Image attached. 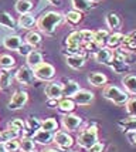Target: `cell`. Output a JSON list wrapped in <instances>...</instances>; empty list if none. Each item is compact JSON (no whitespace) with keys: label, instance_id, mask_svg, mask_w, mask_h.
Listing matches in <instances>:
<instances>
[{"label":"cell","instance_id":"39","mask_svg":"<svg viewBox=\"0 0 136 152\" xmlns=\"http://www.w3.org/2000/svg\"><path fill=\"white\" fill-rule=\"evenodd\" d=\"M111 68L115 71L116 74H126L129 73L130 70V66H126V64H123V63H119V61H115V60L112 58V63H111Z\"/></svg>","mask_w":136,"mask_h":152},{"label":"cell","instance_id":"53","mask_svg":"<svg viewBox=\"0 0 136 152\" xmlns=\"http://www.w3.org/2000/svg\"><path fill=\"white\" fill-rule=\"evenodd\" d=\"M33 152H36V151H33Z\"/></svg>","mask_w":136,"mask_h":152},{"label":"cell","instance_id":"10","mask_svg":"<svg viewBox=\"0 0 136 152\" xmlns=\"http://www.w3.org/2000/svg\"><path fill=\"white\" fill-rule=\"evenodd\" d=\"M14 78L17 80L20 84H23V86H33V81H34L33 70L27 66L19 67L16 74H14Z\"/></svg>","mask_w":136,"mask_h":152},{"label":"cell","instance_id":"11","mask_svg":"<svg viewBox=\"0 0 136 152\" xmlns=\"http://www.w3.org/2000/svg\"><path fill=\"white\" fill-rule=\"evenodd\" d=\"M94 99H95V94L92 91H88V90H82V88H79V91L72 97V101L75 102V105L79 107L89 105L94 102Z\"/></svg>","mask_w":136,"mask_h":152},{"label":"cell","instance_id":"20","mask_svg":"<svg viewBox=\"0 0 136 152\" xmlns=\"http://www.w3.org/2000/svg\"><path fill=\"white\" fill-rule=\"evenodd\" d=\"M122 40H123V34L119 33V31H115V33H109L108 39H106V44L105 46L111 48V50H116L122 46Z\"/></svg>","mask_w":136,"mask_h":152},{"label":"cell","instance_id":"24","mask_svg":"<svg viewBox=\"0 0 136 152\" xmlns=\"http://www.w3.org/2000/svg\"><path fill=\"white\" fill-rule=\"evenodd\" d=\"M71 4H72V10H77L79 13L88 12V10L95 7V3L91 1V0H71Z\"/></svg>","mask_w":136,"mask_h":152},{"label":"cell","instance_id":"27","mask_svg":"<svg viewBox=\"0 0 136 152\" xmlns=\"http://www.w3.org/2000/svg\"><path fill=\"white\" fill-rule=\"evenodd\" d=\"M26 43L28 46H31L34 50L36 48H39L41 46V43H43V37H41V33L40 31H28L26 36Z\"/></svg>","mask_w":136,"mask_h":152},{"label":"cell","instance_id":"35","mask_svg":"<svg viewBox=\"0 0 136 152\" xmlns=\"http://www.w3.org/2000/svg\"><path fill=\"white\" fill-rule=\"evenodd\" d=\"M16 66V60L10 54H1L0 56V70H12Z\"/></svg>","mask_w":136,"mask_h":152},{"label":"cell","instance_id":"8","mask_svg":"<svg viewBox=\"0 0 136 152\" xmlns=\"http://www.w3.org/2000/svg\"><path fill=\"white\" fill-rule=\"evenodd\" d=\"M52 142L58 146V149H61V151H68L74 145V138L67 131H57V132H54Z\"/></svg>","mask_w":136,"mask_h":152},{"label":"cell","instance_id":"5","mask_svg":"<svg viewBox=\"0 0 136 152\" xmlns=\"http://www.w3.org/2000/svg\"><path fill=\"white\" fill-rule=\"evenodd\" d=\"M33 75L39 81H51L55 77V67L50 63H41L33 70Z\"/></svg>","mask_w":136,"mask_h":152},{"label":"cell","instance_id":"17","mask_svg":"<svg viewBox=\"0 0 136 152\" xmlns=\"http://www.w3.org/2000/svg\"><path fill=\"white\" fill-rule=\"evenodd\" d=\"M26 61H27V67H30L31 70H34L41 63H44V57H43V54L40 53L39 50H33L31 53L26 56Z\"/></svg>","mask_w":136,"mask_h":152},{"label":"cell","instance_id":"12","mask_svg":"<svg viewBox=\"0 0 136 152\" xmlns=\"http://www.w3.org/2000/svg\"><path fill=\"white\" fill-rule=\"evenodd\" d=\"M112 58H113V50H111L108 47H101L98 48L97 51L94 53V60L99 63V64H104V66H111L112 63Z\"/></svg>","mask_w":136,"mask_h":152},{"label":"cell","instance_id":"9","mask_svg":"<svg viewBox=\"0 0 136 152\" xmlns=\"http://www.w3.org/2000/svg\"><path fill=\"white\" fill-rule=\"evenodd\" d=\"M113 60L119 61V63H123L126 66H132V64L136 63V53H132V51L123 48V47H119L116 50H113Z\"/></svg>","mask_w":136,"mask_h":152},{"label":"cell","instance_id":"48","mask_svg":"<svg viewBox=\"0 0 136 152\" xmlns=\"http://www.w3.org/2000/svg\"><path fill=\"white\" fill-rule=\"evenodd\" d=\"M41 152H63V151L58 149V148H45V149H43Z\"/></svg>","mask_w":136,"mask_h":152},{"label":"cell","instance_id":"26","mask_svg":"<svg viewBox=\"0 0 136 152\" xmlns=\"http://www.w3.org/2000/svg\"><path fill=\"white\" fill-rule=\"evenodd\" d=\"M75 102L72 101V98H65V97H63V98L58 99V104H57V108H58L61 113L64 114H71L74 110H75Z\"/></svg>","mask_w":136,"mask_h":152},{"label":"cell","instance_id":"37","mask_svg":"<svg viewBox=\"0 0 136 152\" xmlns=\"http://www.w3.org/2000/svg\"><path fill=\"white\" fill-rule=\"evenodd\" d=\"M41 129L48 131V132H57L58 131V122L55 118H45L41 121Z\"/></svg>","mask_w":136,"mask_h":152},{"label":"cell","instance_id":"14","mask_svg":"<svg viewBox=\"0 0 136 152\" xmlns=\"http://www.w3.org/2000/svg\"><path fill=\"white\" fill-rule=\"evenodd\" d=\"M33 141L36 142V144H39V145H50L52 142V138H54V132H48V131H44V129H37L36 132L31 135Z\"/></svg>","mask_w":136,"mask_h":152},{"label":"cell","instance_id":"44","mask_svg":"<svg viewBox=\"0 0 136 152\" xmlns=\"http://www.w3.org/2000/svg\"><path fill=\"white\" fill-rule=\"evenodd\" d=\"M33 50H34V48H33L31 46H28V44H27V43H23V44H21V46L19 47V50H17V53L20 54V56H24V57H26L27 54H30L33 51Z\"/></svg>","mask_w":136,"mask_h":152},{"label":"cell","instance_id":"19","mask_svg":"<svg viewBox=\"0 0 136 152\" xmlns=\"http://www.w3.org/2000/svg\"><path fill=\"white\" fill-rule=\"evenodd\" d=\"M105 23H106V26L109 27L111 30H119L121 26H122L121 16L118 13H115V12H109L105 16Z\"/></svg>","mask_w":136,"mask_h":152},{"label":"cell","instance_id":"15","mask_svg":"<svg viewBox=\"0 0 136 152\" xmlns=\"http://www.w3.org/2000/svg\"><path fill=\"white\" fill-rule=\"evenodd\" d=\"M65 63L72 70H81L85 66V57L78 56V54H67L65 56Z\"/></svg>","mask_w":136,"mask_h":152},{"label":"cell","instance_id":"28","mask_svg":"<svg viewBox=\"0 0 136 152\" xmlns=\"http://www.w3.org/2000/svg\"><path fill=\"white\" fill-rule=\"evenodd\" d=\"M0 26L7 30H16V20L7 12H0Z\"/></svg>","mask_w":136,"mask_h":152},{"label":"cell","instance_id":"51","mask_svg":"<svg viewBox=\"0 0 136 152\" xmlns=\"http://www.w3.org/2000/svg\"><path fill=\"white\" fill-rule=\"evenodd\" d=\"M91 1H94V3H95V1H99V0H91Z\"/></svg>","mask_w":136,"mask_h":152},{"label":"cell","instance_id":"25","mask_svg":"<svg viewBox=\"0 0 136 152\" xmlns=\"http://www.w3.org/2000/svg\"><path fill=\"white\" fill-rule=\"evenodd\" d=\"M118 126L126 134L135 132L136 131V117H128V118H125V119H121V121L118 122Z\"/></svg>","mask_w":136,"mask_h":152},{"label":"cell","instance_id":"42","mask_svg":"<svg viewBox=\"0 0 136 152\" xmlns=\"http://www.w3.org/2000/svg\"><path fill=\"white\" fill-rule=\"evenodd\" d=\"M125 107H126V113L129 114V117H136V97L128 99Z\"/></svg>","mask_w":136,"mask_h":152},{"label":"cell","instance_id":"33","mask_svg":"<svg viewBox=\"0 0 136 152\" xmlns=\"http://www.w3.org/2000/svg\"><path fill=\"white\" fill-rule=\"evenodd\" d=\"M64 19L67 23H70L72 26H77L84 20V14L77 12V10H70V12H67L64 14Z\"/></svg>","mask_w":136,"mask_h":152},{"label":"cell","instance_id":"2","mask_svg":"<svg viewBox=\"0 0 136 152\" xmlns=\"http://www.w3.org/2000/svg\"><path fill=\"white\" fill-rule=\"evenodd\" d=\"M98 126L89 125L84 128L77 137V144L79 148H82L85 151H88L92 145H95L98 142Z\"/></svg>","mask_w":136,"mask_h":152},{"label":"cell","instance_id":"22","mask_svg":"<svg viewBox=\"0 0 136 152\" xmlns=\"http://www.w3.org/2000/svg\"><path fill=\"white\" fill-rule=\"evenodd\" d=\"M122 86L128 94L136 95V75H133V74H126L122 78Z\"/></svg>","mask_w":136,"mask_h":152},{"label":"cell","instance_id":"21","mask_svg":"<svg viewBox=\"0 0 136 152\" xmlns=\"http://www.w3.org/2000/svg\"><path fill=\"white\" fill-rule=\"evenodd\" d=\"M121 47L129 50L132 53H136V30H133V31H130L128 34H123L122 46Z\"/></svg>","mask_w":136,"mask_h":152},{"label":"cell","instance_id":"47","mask_svg":"<svg viewBox=\"0 0 136 152\" xmlns=\"http://www.w3.org/2000/svg\"><path fill=\"white\" fill-rule=\"evenodd\" d=\"M128 138H129V141H130V144H132V145H136V131L135 132L128 134Z\"/></svg>","mask_w":136,"mask_h":152},{"label":"cell","instance_id":"6","mask_svg":"<svg viewBox=\"0 0 136 152\" xmlns=\"http://www.w3.org/2000/svg\"><path fill=\"white\" fill-rule=\"evenodd\" d=\"M28 102V94L27 91H23V90H17L14 91V94L12 95V98L9 101V110L12 111H19V110H23L24 105Z\"/></svg>","mask_w":136,"mask_h":152},{"label":"cell","instance_id":"46","mask_svg":"<svg viewBox=\"0 0 136 152\" xmlns=\"http://www.w3.org/2000/svg\"><path fill=\"white\" fill-rule=\"evenodd\" d=\"M58 99H47V107L48 108H57Z\"/></svg>","mask_w":136,"mask_h":152},{"label":"cell","instance_id":"49","mask_svg":"<svg viewBox=\"0 0 136 152\" xmlns=\"http://www.w3.org/2000/svg\"><path fill=\"white\" fill-rule=\"evenodd\" d=\"M50 4H52V6H58L60 3H61V0H47Z\"/></svg>","mask_w":136,"mask_h":152},{"label":"cell","instance_id":"36","mask_svg":"<svg viewBox=\"0 0 136 152\" xmlns=\"http://www.w3.org/2000/svg\"><path fill=\"white\" fill-rule=\"evenodd\" d=\"M19 137H20L19 131H16L13 128H9V126H7L4 131L0 132V144H3V142H6V141H12V139H17Z\"/></svg>","mask_w":136,"mask_h":152},{"label":"cell","instance_id":"3","mask_svg":"<svg viewBox=\"0 0 136 152\" xmlns=\"http://www.w3.org/2000/svg\"><path fill=\"white\" fill-rule=\"evenodd\" d=\"M102 95H104L108 101L113 102V104L118 107L125 105V104L128 102V99H129V94L126 93V91L121 90V88L116 86H111V84L104 87Z\"/></svg>","mask_w":136,"mask_h":152},{"label":"cell","instance_id":"52","mask_svg":"<svg viewBox=\"0 0 136 152\" xmlns=\"http://www.w3.org/2000/svg\"><path fill=\"white\" fill-rule=\"evenodd\" d=\"M65 152H68V151H65ZM70 152H72V151H70Z\"/></svg>","mask_w":136,"mask_h":152},{"label":"cell","instance_id":"43","mask_svg":"<svg viewBox=\"0 0 136 152\" xmlns=\"http://www.w3.org/2000/svg\"><path fill=\"white\" fill-rule=\"evenodd\" d=\"M79 31H81V37H82V41H84V46L92 43V39H94V31L92 30L84 28V30H79Z\"/></svg>","mask_w":136,"mask_h":152},{"label":"cell","instance_id":"32","mask_svg":"<svg viewBox=\"0 0 136 152\" xmlns=\"http://www.w3.org/2000/svg\"><path fill=\"white\" fill-rule=\"evenodd\" d=\"M13 73L12 70H1L0 73V90H7L13 83Z\"/></svg>","mask_w":136,"mask_h":152},{"label":"cell","instance_id":"30","mask_svg":"<svg viewBox=\"0 0 136 152\" xmlns=\"http://www.w3.org/2000/svg\"><path fill=\"white\" fill-rule=\"evenodd\" d=\"M33 7H34L33 0H17L14 9L19 14H28L33 10Z\"/></svg>","mask_w":136,"mask_h":152},{"label":"cell","instance_id":"16","mask_svg":"<svg viewBox=\"0 0 136 152\" xmlns=\"http://www.w3.org/2000/svg\"><path fill=\"white\" fill-rule=\"evenodd\" d=\"M23 44V40L20 36L17 34H12V36H6L3 40V46L7 50H12V51H17L19 47Z\"/></svg>","mask_w":136,"mask_h":152},{"label":"cell","instance_id":"45","mask_svg":"<svg viewBox=\"0 0 136 152\" xmlns=\"http://www.w3.org/2000/svg\"><path fill=\"white\" fill-rule=\"evenodd\" d=\"M105 149H106V145H105L104 142H99L98 141L95 145H92L88 149V152H105Z\"/></svg>","mask_w":136,"mask_h":152},{"label":"cell","instance_id":"4","mask_svg":"<svg viewBox=\"0 0 136 152\" xmlns=\"http://www.w3.org/2000/svg\"><path fill=\"white\" fill-rule=\"evenodd\" d=\"M65 48H67L68 54H78V56L85 57L87 51L84 48V41H82L79 30H75L68 34V37L65 39Z\"/></svg>","mask_w":136,"mask_h":152},{"label":"cell","instance_id":"41","mask_svg":"<svg viewBox=\"0 0 136 152\" xmlns=\"http://www.w3.org/2000/svg\"><path fill=\"white\" fill-rule=\"evenodd\" d=\"M3 148L6 152H19L20 151V145L17 139H12V141H6L3 142Z\"/></svg>","mask_w":136,"mask_h":152},{"label":"cell","instance_id":"38","mask_svg":"<svg viewBox=\"0 0 136 152\" xmlns=\"http://www.w3.org/2000/svg\"><path fill=\"white\" fill-rule=\"evenodd\" d=\"M40 128H41V121L39 118H36V117H28V119H27V122H26V131L24 132L30 131V134L33 135Z\"/></svg>","mask_w":136,"mask_h":152},{"label":"cell","instance_id":"23","mask_svg":"<svg viewBox=\"0 0 136 152\" xmlns=\"http://www.w3.org/2000/svg\"><path fill=\"white\" fill-rule=\"evenodd\" d=\"M78 91H79V84L77 81L70 80L65 84H63V97H65V98H72Z\"/></svg>","mask_w":136,"mask_h":152},{"label":"cell","instance_id":"1","mask_svg":"<svg viewBox=\"0 0 136 152\" xmlns=\"http://www.w3.org/2000/svg\"><path fill=\"white\" fill-rule=\"evenodd\" d=\"M64 14L60 12H47L43 16H40V19L36 21V26L39 28L40 33L45 34V36H52L55 33L57 27L64 23Z\"/></svg>","mask_w":136,"mask_h":152},{"label":"cell","instance_id":"40","mask_svg":"<svg viewBox=\"0 0 136 152\" xmlns=\"http://www.w3.org/2000/svg\"><path fill=\"white\" fill-rule=\"evenodd\" d=\"M7 126H9V128H13L16 131H19L20 134L26 131V122L20 118H16V119H13V121H10V122L7 124Z\"/></svg>","mask_w":136,"mask_h":152},{"label":"cell","instance_id":"18","mask_svg":"<svg viewBox=\"0 0 136 152\" xmlns=\"http://www.w3.org/2000/svg\"><path fill=\"white\" fill-rule=\"evenodd\" d=\"M88 83L94 87H105L108 86V77L104 73L95 71V73H91L88 75Z\"/></svg>","mask_w":136,"mask_h":152},{"label":"cell","instance_id":"34","mask_svg":"<svg viewBox=\"0 0 136 152\" xmlns=\"http://www.w3.org/2000/svg\"><path fill=\"white\" fill-rule=\"evenodd\" d=\"M20 151L21 152H33L36 151V142L33 141L31 137H21L19 141Z\"/></svg>","mask_w":136,"mask_h":152},{"label":"cell","instance_id":"7","mask_svg":"<svg viewBox=\"0 0 136 152\" xmlns=\"http://www.w3.org/2000/svg\"><path fill=\"white\" fill-rule=\"evenodd\" d=\"M82 118L81 117H78V115H75V114H64L63 115V118H61V125H63V128H64L65 131L68 132H75V131H78L79 128H81V125H82Z\"/></svg>","mask_w":136,"mask_h":152},{"label":"cell","instance_id":"31","mask_svg":"<svg viewBox=\"0 0 136 152\" xmlns=\"http://www.w3.org/2000/svg\"><path fill=\"white\" fill-rule=\"evenodd\" d=\"M36 21H37V20L33 17V14H30V13L28 14H20L17 24H19V27H21V28L30 30V28H33V27L36 26Z\"/></svg>","mask_w":136,"mask_h":152},{"label":"cell","instance_id":"50","mask_svg":"<svg viewBox=\"0 0 136 152\" xmlns=\"http://www.w3.org/2000/svg\"><path fill=\"white\" fill-rule=\"evenodd\" d=\"M0 152H6L4 151V148H3V144H0Z\"/></svg>","mask_w":136,"mask_h":152},{"label":"cell","instance_id":"29","mask_svg":"<svg viewBox=\"0 0 136 152\" xmlns=\"http://www.w3.org/2000/svg\"><path fill=\"white\" fill-rule=\"evenodd\" d=\"M108 36H109V31H108V30H102V28H101V30H97V31H94V39H92V43H94L98 48L105 47Z\"/></svg>","mask_w":136,"mask_h":152},{"label":"cell","instance_id":"54","mask_svg":"<svg viewBox=\"0 0 136 152\" xmlns=\"http://www.w3.org/2000/svg\"><path fill=\"white\" fill-rule=\"evenodd\" d=\"M0 132H1V131H0Z\"/></svg>","mask_w":136,"mask_h":152},{"label":"cell","instance_id":"13","mask_svg":"<svg viewBox=\"0 0 136 152\" xmlns=\"http://www.w3.org/2000/svg\"><path fill=\"white\" fill-rule=\"evenodd\" d=\"M44 94L47 95L48 99H60L63 98V83L58 81H52L50 84H47L44 88Z\"/></svg>","mask_w":136,"mask_h":152}]
</instances>
